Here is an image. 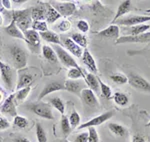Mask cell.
<instances>
[{"instance_id":"obj_1","label":"cell","mask_w":150,"mask_h":142,"mask_svg":"<svg viewBox=\"0 0 150 142\" xmlns=\"http://www.w3.org/2000/svg\"><path fill=\"white\" fill-rule=\"evenodd\" d=\"M9 54H10L12 63L15 69L21 70L27 65V52L18 44H13L9 47Z\"/></svg>"},{"instance_id":"obj_2","label":"cell","mask_w":150,"mask_h":142,"mask_svg":"<svg viewBox=\"0 0 150 142\" xmlns=\"http://www.w3.org/2000/svg\"><path fill=\"white\" fill-rule=\"evenodd\" d=\"M12 19L15 21L17 27L22 32L27 31L31 27V25H32V18H31L30 8L12 11Z\"/></svg>"},{"instance_id":"obj_3","label":"cell","mask_w":150,"mask_h":142,"mask_svg":"<svg viewBox=\"0 0 150 142\" xmlns=\"http://www.w3.org/2000/svg\"><path fill=\"white\" fill-rule=\"evenodd\" d=\"M26 108L29 109L30 111H32L35 115L41 117V118L48 119V120H53L54 119V115L52 112V107L49 103L41 102L38 101L36 103H31V104L26 105Z\"/></svg>"},{"instance_id":"obj_4","label":"cell","mask_w":150,"mask_h":142,"mask_svg":"<svg viewBox=\"0 0 150 142\" xmlns=\"http://www.w3.org/2000/svg\"><path fill=\"white\" fill-rule=\"evenodd\" d=\"M54 51L56 53V56L58 58V61H60L64 66L68 67V68H78L81 69V67L77 64V62L75 61V59L68 53L67 50H65L63 47H61L60 45H54Z\"/></svg>"},{"instance_id":"obj_5","label":"cell","mask_w":150,"mask_h":142,"mask_svg":"<svg viewBox=\"0 0 150 142\" xmlns=\"http://www.w3.org/2000/svg\"><path fill=\"white\" fill-rule=\"evenodd\" d=\"M49 4L63 17H68L76 11L74 2L69 1H50Z\"/></svg>"},{"instance_id":"obj_6","label":"cell","mask_w":150,"mask_h":142,"mask_svg":"<svg viewBox=\"0 0 150 142\" xmlns=\"http://www.w3.org/2000/svg\"><path fill=\"white\" fill-rule=\"evenodd\" d=\"M127 78L128 83L130 84L132 88L136 89L138 91H142V92L150 93V82H148L142 76L135 73H130Z\"/></svg>"},{"instance_id":"obj_7","label":"cell","mask_w":150,"mask_h":142,"mask_svg":"<svg viewBox=\"0 0 150 142\" xmlns=\"http://www.w3.org/2000/svg\"><path fill=\"white\" fill-rule=\"evenodd\" d=\"M0 74L5 87L8 90H12L14 83V71L9 64L4 63L0 60Z\"/></svg>"},{"instance_id":"obj_8","label":"cell","mask_w":150,"mask_h":142,"mask_svg":"<svg viewBox=\"0 0 150 142\" xmlns=\"http://www.w3.org/2000/svg\"><path fill=\"white\" fill-rule=\"evenodd\" d=\"M147 21H150V15H132L119 18L115 23H117L118 25H124L125 27H129V26L145 24Z\"/></svg>"},{"instance_id":"obj_9","label":"cell","mask_w":150,"mask_h":142,"mask_svg":"<svg viewBox=\"0 0 150 142\" xmlns=\"http://www.w3.org/2000/svg\"><path fill=\"white\" fill-rule=\"evenodd\" d=\"M113 115H114V112H113V111L104 112V113H102V114L98 115V116L93 117L92 119L85 122V123L80 124L78 127H77V129H78V130H81V129H86V128H89V127L99 126V125L103 124L104 122L108 121V120H109L111 117L113 116Z\"/></svg>"},{"instance_id":"obj_10","label":"cell","mask_w":150,"mask_h":142,"mask_svg":"<svg viewBox=\"0 0 150 142\" xmlns=\"http://www.w3.org/2000/svg\"><path fill=\"white\" fill-rule=\"evenodd\" d=\"M24 36L26 38V43L28 44V46L30 47V49L32 51H34L35 53H37L39 51L40 48V35L38 32L32 30V29H28L27 31L23 32Z\"/></svg>"},{"instance_id":"obj_11","label":"cell","mask_w":150,"mask_h":142,"mask_svg":"<svg viewBox=\"0 0 150 142\" xmlns=\"http://www.w3.org/2000/svg\"><path fill=\"white\" fill-rule=\"evenodd\" d=\"M124 43H150V32L136 36L123 35L116 39V44H124Z\"/></svg>"},{"instance_id":"obj_12","label":"cell","mask_w":150,"mask_h":142,"mask_svg":"<svg viewBox=\"0 0 150 142\" xmlns=\"http://www.w3.org/2000/svg\"><path fill=\"white\" fill-rule=\"evenodd\" d=\"M0 111L6 115H9L11 117H15L17 115L16 111V105H15V94H10L6 98L5 101L3 102Z\"/></svg>"},{"instance_id":"obj_13","label":"cell","mask_w":150,"mask_h":142,"mask_svg":"<svg viewBox=\"0 0 150 142\" xmlns=\"http://www.w3.org/2000/svg\"><path fill=\"white\" fill-rule=\"evenodd\" d=\"M61 90H64V84H62L60 81H50V82L46 83V85L42 89L41 93L38 96V101H41L43 98H45L47 95L51 94L53 92Z\"/></svg>"},{"instance_id":"obj_14","label":"cell","mask_w":150,"mask_h":142,"mask_svg":"<svg viewBox=\"0 0 150 142\" xmlns=\"http://www.w3.org/2000/svg\"><path fill=\"white\" fill-rule=\"evenodd\" d=\"M81 100L86 106L88 107H98V100L96 97L95 93L92 90H90L89 88H84L82 89L80 93Z\"/></svg>"},{"instance_id":"obj_15","label":"cell","mask_w":150,"mask_h":142,"mask_svg":"<svg viewBox=\"0 0 150 142\" xmlns=\"http://www.w3.org/2000/svg\"><path fill=\"white\" fill-rule=\"evenodd\" d=\"M32 82H33V75L30 72H28L25 69L24 70L23 69L18 70V81H17V86H16L17 90L31 86V83Z\"/></svg>"},{"instance_id":"obj_16","label":"cell","mask_w":150,"mask_h":142,"mask_svg":"<svg viewBox=\"0 0 150 142\" xmlns=\"http://www.w3.org/2000/svg\"><path fill=\"white\" fill-rule=\"evenodd\" d=\"M31 11V18L33 21H44L46 17V4L40 3L30 8Z\"/></svg>"},{"instance_id":"obj_17","label":"cell","mask_w":150,"mask_h":142,"mask_svg":"<svg viewBox=\"0 0 150 142\" xmlns=\"http://www.w3.org/2000/svg\"><path fill=\"white\" fill-rule=\"evenodd\" d=\"M148 29H150L149 24H140V25L124 27V28H122V31L125 34V36H136V35L146 33Z\"/></svg>"},{"instance_id":"obj_18","label":"cell","mask_w":150,"mask_h":142,"mask_svg":"<svg viewBox=\"0 0 150 142\" xmlns=\"http://www.w3.org/2000/svg\"><path fill=\"white\" fill-rule=\"evenodd\" d=\"M81 59H82V62L84 63V65H85L87 68H88V70L90 71V73H92V74L97 73L98 69H97V65H96V62L88 49H85L83 51Z\"/></svg>"},{"instance_id":"obj_19","label":"cell","mask_w":150,"mask_h":142,"mask_svg":"<svg viewBox=\"0 0 150 142\" xmlns=\"http://www.w3.org/2000/svg\"><path fill=\"white\" fill-rule=\"evenodd\" d=\"M62 42H63L64 47L66 48L69 53H72V55H74L77 58H80L82 56V54H83L82 48L80 46H78L74 41H72L71 38H63Z\"/></svg>"},{"instance_id":"obj_20","label":"cell","mask_w":150,"mask_h":142,"mask_svg":"<svg viewBox=\"0 0 150 142\" xmlns=\"http://www.w3.org/2000/svg\"><path fill=\"white\" fill-rule=\"evenodd\" d=\"M119 33H120L119 26L116 25V24H113V25L108 26L107 28H105V29L101 30L100 32H98L97 36L101 38H108V39H111V38L118 39L119 38Z\"/></svg>"},{"instance_id":"obj_21","label":"cell","mask_w":150,"mask_h":142,"mask_svg":"<svg viewBox=\"0 0 150 142\" xmlns=\"http://www.w3.org/2000/svg\"><path fill=\"white\" fill-rule=\"evenodd\" d=\"M4 31H5L9 36H11V37L21 39V40H23L24 42H26V38H25V36H24L23 32L17 27V25H16L15 21H14L13 19H12L11 22L4 28Z\"/></svg>"},{"instance_id":"obj_22","label":"cell","mask_w":150,"mask_h":142,"mask_svg":"<svg viewBox=\"0 0 150 142\" xmlns=\"http://www.w3.org/2000/svg\"><path fill=\"white\" fill-rule=\"evenodd\" d=\"M131 7L132 5H131V1H130V0H124V1H122L121 3H120V5L118 6L117 12H116L114 18L112 19L111 25H113V24H114L119 18H121L123 15L128 13V12L131 10Z\"/></svg>"},{"instance_id":"obj_23","label":"cell","mask_w":150,"mask_h":142,"mask_svg":"<svg viewBox=\"0 0 150 142\" xmlns=\"http://www.w3.org/2000/svg\"><path fill=\"white\" fill-rule=\"evenodd\" d=\"M64 90L80 96V93L82 91V84L79 80H70V79H68L64 82Z\"/></svg>"},{"instance_id":"obj_24","label":"cell","mask_w":150,"mask_h":142,"mask_svg":"<svg viewBox=\"0 0 150 142\" xmlns=\"http://www.w3.org/2000/svg\"><path fill=\"white\" fill-rule=\"evenodd\" d=\"M40 38H42L44 41H46L48 43H52L55 45H61V40H60V36L56 34L55 32L50 30H47L45 32H41L39 33Z\"/></svg>"},{"instance_id":"obj_25","label":"cell","mask_w":150,"mask_h":142,"mask_svg":"<svg viewBox=\"0 0 150 142\" xmlns=\"http://www.w3.org/2000/svg\"><path fill=\"white\" fill-rule=\"evenodd\" d=\"M84 75H85V77H84V80H85L86 84L88 85L89 89H90V90H92L93 92L97 93L98 91L100 90V88H99L98 77H96L94 74L90 73V72L84 74Z\"/></svg>"},{"instance_id":"obj_26","label":"cell","mask_w":150,"mask_h":142,"mask_svg":"<svg viewBox=\"0 0 150 142\" xmlns=\"http://www.w3.org/2000/svg\"><path fill=\"white\" fill-rule=\"evenodd\" d=\"M41 52H42V55L47 61H49L50 63H57L58 62V58L56 56V53H55L54 49L52 47L48 46V45H42L41 47Z\"/></svg>"},{"instance_id":"obj_27","label":"cell","mask_w":150,"mask_h":142,"mask_svg":"<svg viewBox=\"0 0 150 142\" xmlns=\"http://www.w3.org/2000/svg\"><path fill=\"white\" fill-rule=\"evenodd\" d=\"M46 4V8H47V11H46V17H45V20H46V23L47 24H52L54 22H56L58 19H60L62 17L58 12L55 10L53 7L50 5L49 3H45Z\"/></svg>"},{"instance_id":"obj_28","label":"cell","mask_w":150,"mask_h":142,"mask_svg":"<svg viewBox=\"0 0 150 142\" xmlns=\"http://www.w3.org/2000/svg\"><path fill=\"white\" fill-rule=\"evenodd\" d=\"M48 101H49V104L51 105V107L55 108L61 115H64L65 104L61 98L58 97V96H54V97H50Z\"/></svg>"},{"instance_id":"obj_29","label":"cell","mask_w":150,"mask_h":142,"mask_svg":"<svg viewBox=\"0 0 150 142\" xmlns=\"http://www.w3.org/2000/svg\"><path fill=\"white\" fill-rule=\"evenodd\" d=\"M112 98L116 104H117L118 106H121V107H125L126 105H128V102H129L128 96L125 94V93H122V92L113 93Z\"/></svg>"},{"instance_id":"obj_30","label":"cell","mask_w":150,"mask_h":142,"mask_svg":"<svg viewBox=\"0 0 150 142\" xmlns=\"http://www.w3.org/2000/svg\"><path fill=\"white\" fill-rule=\"evenodd\" d=\"M108 128H109V130L116 136L123 137V136L126 135V133H127L126 128H125L124 126H122V125L118 124V123L108 124Z\"/></svg>"},{"instance_id":"obj_31","label":"cell","mask_w":150,"mask_h":142,"mask_svg":"<svg viewBox=\"0 0 150 142\" xmlns=\"http://www.w3.org/2000/svg\"><path fill=\"white\" fill-rule=\"evenodd\" d=\"M60 128H61V132H62V134H63L64 138L71 133L72 128H71V126H70L68 117H67L66 115H62L61 120H60Z\"/></svg>"},{"instance_id":"obj_32","label":"cell","mask_w":150,"mask_h":142,"mask_svg":"<svg viewBox=\"0 0 150 142\" xmlns=\"http://www.w3.org/2000/svg\"><path fill=\"white\" fill-rule=\"evenodd\" d=\"M71 40L74 41L81 48H85L87 46V43H88L87 37L85 35L81 34V33H73V34L71 35Z\"/></svg>"},{"instance_id":"obj_33","label":"cell","mask_w":150,"mask_h":142,"mask_svg":"<svg viewBox=\"0 0 150 142\" xmlns=\"http://www.w3.org/2000/svg\"><path fill=\"white\" fill-rule=\"evenodd\" d=\"M67 77L70 80H78L79 78H84V72L82 69L78 68H69L67 71Z\"/></svg>"},{"instance_id":"obj_34","label":"cell","mask_w":150,"mask_h":142,"mask_svg":"<svg viewBox=\"0 0 150 142\" xmlns=\"http://www.w3.org/2000/svg\"><path fill=\"white\" fill-rule=\"evenodd\" d=\"M98 82H99V88H100L102 96L104 98H106V99H110L112 97V90H111V88L106 83H104L100 78H98Z\"/></svg>"},{"instance_id":"obj_35","label":"cell","mask_w":150,"mask_h":142,"mask_svg":"<svg viewBox=\"0 0 150 142\" xmlns=\"http://www.w3.org/2000/svg\"><path fill=\"white\" fill-rule=\"evenodd\" d=\"M35 130H36V138H37L38 142H47L46 132H45L44 128H43L42 125H41L39 122L36 123Z\"/></svg>"},{"instance_id":"obj_36","label":"cell","mask_w":150,"mask_h":142,"mask_svg":"<svg viewBox=\"0 0 150 142\" xmlns=\"http://www.w3.org/2000/svg\"><path fill=\"white\" fill-rule=\"evenodd\" d=\"M68 120H69V123H70V126H71V128H76V127L79 126V124H80V115H79V113L76 111V110H72V112L70 113L69 117H68Z\"/></svg>"},{"instance_id":"obj_37","label":"cell","mask_w":150,"mask_h":142,"mask_svg":"<svg viewBox=\"0 0 150 142\" xmlns=\"http://www.w3.org/2000/svg\"><path fill=\"white\" fill-rule=\"evenodd\" d=\"M31 27H32V30L41 33L48 30V24L46 23V21H33Z\"/></svg>"},{"instance_id":"obj_38","label":"cell","mask_w":150,"mask_h":142,"mask_svg":"<svg viewBox=\"0 0 150 142\" xmlns=\"http://www.w3.org/2000/svg\"><path fill=\"white\" fill-rule=\"evenodd\" d=\"M13 124L15 125L16 127L20 129H24L27 127V125L29 124V121L26 117H23L21 115H16L13 119Z\"/></svg>"},{"instance_id":"obj_39","label":"cell","mask_w":150,"mask_h":142,"mask_svg":"<svg viewBox=\"0 0 150 142\" xmlns=\"http://www.w3.org/2000/svg\"><path fill=\"white\" fill-rule=\"evenodd\" d=\"M110 78L113 82L115 84H118V85H124V84L128 83L127 76H125L122 73H114L110 76Z\"/></svg>"},{"instance_id":"obj_40","label":"cell","mask_w":150,"mask_h":142,"mask_svg":"<svg viewBox=\"0 0 150 142\" xmlns=\"http://www.w3.org/2000/svg\"><path fill=\"white\" fill-rule=\"evenodd\" d=\"M30 91H31V86L20 89V90L17 91V93H15V99L19 101V102L25 100L26 97H27L29 95V93H30Z\"/></svg>"},{"instance_id":"obj_41","label":"cell","mask_w":150,"mask_h":142,"mask_svg":"<svg viewBox=\"0 0 150 142\" xmlns=\"http://www.w3.org/2000/svg\"><path fill=\"white\" fill-rule=\"evenodd\" d=\"M87 131L89 134L88 142H99V135L95 127H89V128H87Z\"/></svg>"},{"instance_id":"obj_42","label":"cell","mask_w":150,"mask_h":142,"mask_svg":"<svg viewBox=\"0 0 150 142\" xmlns=\"http://www.w3.org/2000/svg\"><path fill=\"white\" fill-rule=\"evenodd\" d=\"M70 28H71V23H70L69 20L67 19H63L62 21H60L57 25V29L60 31V32H67Z\"/></svg>"},{"instance_id":"obj_43","label":"cell","mask_w":150,"mask_h":142,"mask_svg":"<svg viewBox=\"0 0 150 142\" xmlns=\"http://www.w3.org/2000/svg\"><path fill=\"white\" fill-rule=\"evenodd\" d=\"M76 26H77V28H78V29L80 30L82 33L88 32L89 28H90V26H89V23L87 22L86 20H83V19H82V20H79L78 22H77Z\"/></svg>"},{"instance_id":"obj_44","label":"cell","mask_w":150,"mask_h":142,"mask_svg":"<svg viewBox=\"0 0 150 142\" xmlns=\"http://www.w3.org/2000/svg\"><path fill=\"white\" fill-rule=\"evenodd\" d=\"M88 131H84L82 133H79L75 136L74 142H88Z\"/></svg>"},{"instance_id":"obj_45","label":"cell","mask_w":150,"mask_h":142,"mask_svg":"<svg viewBox=\"0 0 150 142\" xmlns=\"http://www.w3.org/2000/svg\"><path fill=\"white\" fill-rule=\"evenodd\" d=\"M9 127H10V122H9L5 117L0 116V131L6 130Z\"/></svg>"},{"instance_id":"obj_46","label":"cell","mask_w":150,"mask_h":142,"mask_svg":"<svg viewBox=\"0 0 150 142\" xmlns=\"http://www.w3.org/2000/svg\"><path fill=\"white\" fill-rule=\"evenodd\" d=\"M2 5H3L4 9H6V10H11L12 1L11 0H2Z\"/></svg>"},{"instance_id":"obj_47","label":"cell","mask_w":150,"mask_h":142,"mask_svg":"<svg viewBox=\"0 0 150 142\" xmlns=\"http://www.w3.org/2000/svg\"><path fill=\"white\" fill-rule=\"evenodd\" d=\"M132 142H146V141H145L144 137H142L140 135H135V136H133Z\"/></svg>"},{"instance_id":"obj_48","label":"cell","mask_w":150,"mask_h":142,"mask_svg":"<svg viewBox=\"0 0 150 142\" xmlns=\"http://www.w3.org/2000/svg\"><path fill=\"white\" fill-rule=\"evenodd\" d=\"M14 142H31L29 139L25 138V137H17L14 139Z\"/></svg>"},{"instance_id":"obj_49","label":"cell","mask_w":150,"mask_h":142,"mask_svg":"<svg viewBox=\"0 0 150 142\" xmlns=\"http://www.w3.org/2000/svg\"><path fill=\"white\" fill-rule=\"evenodd\" d=\"M26 2V0H12V3L16 4L17 6L21 5V4H24Z\"/></svg>"},{"instance_id":"obj_50","label":"cell","mask_w":150,"mask_h":142,"mask_svg":"<svg viewBox=\"0 0 150 142\" xmlns=\"http://www.w3.org/2000/svg\"><path fill=\"white\" fill-rule=\"evenodd\" d=\"M3 95H4L3 90H2V89L0 88V103H1V102H2V100H3Z\"/></svg>"},{"instance_id":"obj_51","label":"cell","mask_w":150,"mask_h":142,"mask_svg":"<svg viewBox=\"0 0 150 142\" xmlns=\"http://www.w3.org/2000/svg\"><path fill=\"white\" fill-rule=\"evenodd\" d=\"M0 12H4V7L2 5V0H0Z\"/></svg>"},{"instance_id":"obj_52","label":"cell","mask_w":150,"mask_h":142,"mask_svg":"<svg viewBox=\"0 0 150 142\" xmlns=\"http://www.w3.org/2000/svg\"><path fill=\"white\" fill-rule=\"evenodd\" d=\"M3 24V17H2V15H1V13H0V26Z\"/></svg>"},{"instance_id":"obj_53","label":"cell","mask_w":150,"mask_h":142,"mask_svg":"<svg viewBox=\"0 0 150 142\" xmlns=\"http://www.w3.org/2000/svg\"><path fill=\"white\" fill-rule=\"evenodd\" d=\"M60 142H70V141H68V140H66V139H65V138H64V139H62V140H61V141H60Z\"/></svg>"},{"instance_id":"obj_54","label":"cell","mask_w":150,"mask_h":142,"mask_svg":"<svg viewBox=\"0 0 150 142\" xmlns=\"http://www.w3.org/2000/svg\"><path fill=\"white\" fill-rule=\"evenodd\" d=\"M145 12H146V13H150V9H147V10L145 11Z\"/></svg>"},{"instance_id":"obj_55","label":"cell","mask_w":150,"mask_h":142,"mask_svg":"<svg viewBox=\"0 0 150 142\" xmlns=\"http://www.w3.org/2000/svg\"><path fill=\"white\" fill-rule=\"evenodd\" d=\"M146 126H150V121L148 122V123H147V125H146Z\"/></svg>"},{"instance_id":"obj_56","label":"cell","mask_w":150,"mask_h":142,"mask_svg":"<svg viewBox=\"0 0 150 142\" xmlns=\"http://www.w3.org/2000/svg\"><path fill=\"white\" fill-rule=\"evenodd\" d=\"M0 142H2V138H1V137H0Z\"/></svg>"},{"instance_id":"obj_57","label":"cell","mask_w":150,"mask_h":142,"mask_svg":"<svg viewBox=\"0 0 150 142\" xmlns=\"http://www.w3.org/2000/svg\"><path fill=\"white\" fill-rule=\"evenodd\" d=\"M146 142H150V138H149V139H148V140H147Z\"/></svg>"}]
</instances>
